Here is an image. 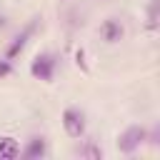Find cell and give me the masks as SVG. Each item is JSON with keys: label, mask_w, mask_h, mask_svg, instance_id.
<instances>
[{"label": "cell", "mask_w": 160, "mask_h": 160, "mask_svg": "<svg viewBox=\"0 0 160 160\" xmlns=\"http://www.w3.org/2000/svg\"><path fill=\"white\" fill-rule=\"evenodd\" d=\"M55 68H58V58L52 52H40L35 55V60L30 62V75L35 80H42V82H50L55 78Z\"/></svg>", "instance_id": "cell-1"}, {"label": "cell", "mask_w": 160, "mask_h": 160, "mask_svg": "<svg viewBox=\"0 0 160 160\" xmlns=\"http://www.w3.org/2000/svg\"><path fill=\"white\" fill-rule=\"evenodd\" d=\"M145 140H148V130H145L142 125H130V128H125V130L120 132V138H118V150L125 152V155H130V152H135Z\"/></svg>", "instance_id": "cell-2"}, {"label": "cell", "mask_w": 160, "mask_h": 160, "mask_svg": "<svg viewBox=\"0 0 160 160\" xmlns=\"http://www.w3.org/2000/svg\"><path fill=\"white\" fill-rule=\"evenodd\" d=\"M62 128H65L68 138L80 140L85 135V112L80 108H65L62 110Z\"/></svg>", "instance_id": "cell-3"}, {"label": "cell", "mask_w": 160, "mask_h": 160, "mask_svg": "<svg viewBox=\"0 0 160 160\" xmlns=\"http://www.w3.org/2000/svg\"><path fill=\"white\" fill-rule=\"evenodd\" d=\"M100 38H102L108 45L120 42V40L125 38V28H122V22H120L118 18H105V20L100 22Z\"/></svg>", "instance_id": "cell-4"}, {"label": "cell", "mask_w": 160, "mask_h": 160, "mask_svg": "<svg viewBox=\"0 0 160 160\" xmlns=\"http://www.w3.org/2000/svg\"><path fill=\"white\" fill-rule=\"evenodd\" d=\"M20 158L22 160H42V158H48V140L42 135L30 138L28 145L20 150Z\"/></svg>", "instance_id": "cell-5"}, {"label": "cell", "mask_w": 160, "mask_h": 160, "mask_svg": "<svg viewBox=\"0 0 160 160\" xmlns=\"http://www.w3.org/2000/svg\"><path fill=\"white\" fill-rule=\"evenodd\" d=\"M35 25H38V20H32V22H30V25H28V28H25V30H22L12 42H10V48H8V52H5V58H8V60H12V58H18V55L22 52V48L28 45V38L35 32Z\"/></svg>", "instance_id": "cell-6"}, {"label": "cell", "mask_w": 160, "mask_h": 160, "mask_svg": "<svg viewBox=\"0 0 160 160\" xmlns=\"http://www.w3.org/2000/svg\"><path fill=\"white\" fill-rule=\"evenodd\" d=\"M20 158V142L12 135H0V160H15Z\"/></svg>", "instance_id": "cell-7"}, {"label": "cell", "mask_w": 160, "mask_h": 160, "mask_svg": "<svg viewBox=\"0 0 160 160\" xmlns=\"http://www.w3.org/2000/svg\"><path fill=\"white\" fill-rule=\"evenodd\" d=\"M78 155H80V158H98V160H100V158H102V150H100L92 140H85V145L78 150Z\"/></svg>", "instance_id": "cell-8"}, {"label": "cell", "mask_w": 160, "mask_h": 160, "mask_svg": "<svg viewBox=\"0 0 160 160\" xmlns=\"http://www.w3.org/2000/svg\"><path fill=\"white\" fill-rule=\"evenodd\" d=\"M10 72H12V65H10L8 58H2V60H0V78H8Z\"/></svg>", "instance_id": "cell-9"}, {"label": "cell", "mask_w": 160, "mask_h": 160, "mask_svg": "<svg viewBox=\"0 0 160 160\" xmlns=\"http://www.w3.org/2000/svg\"><path fill=\"white\" fill-rule=\"evenodd\" d=\"M155 25H158V5L150 8V28H155Z\"/></svg>", "instance_id": "cell-10"}]
</instances>
